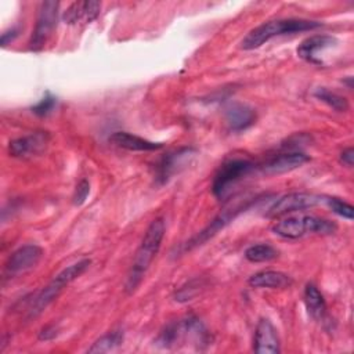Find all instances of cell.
I'll return each instance as SVG.
<instances>
[{"label":"cell","mask_w":354,"mask_h":354,"mask_svg":"<svg viewBox=\"0 0 354 354\" xmlns=\"http://www.w3.org/2000/svg\"><path fill=\"white\" fill-rule=\"evenodd\" d=\"M163 236H165V221L162 217H158L152 220L151 224L148 225L142 236V241L136 252L131 270L126 282V290L129 293L134 292L138 283L141 282L148 267L151 266L152 260L155 259V256L160 249Z\"/></svg>","instance_id":"obj_1"},{"label":"cell","mask_w":354,"mask_h":354,"mask_svg":"<svg viewBox=\"0 0 354 354\" xmlns=\"http://www.w3.org/2000/svg\"><path fill=\"white\" fill-rule=\"evenodd\" d=\"M322 24L318 21L303 18H279L263 22L252 29L241 41V48L254 50L266 44L268 40L282 35H293L299 32H307L319 28Z\"/></svg>","instance_id":"obj_2"},{"label":"cell","mask_w":354,"mask_h":354,"mask_svg":"<svg viewBox=\"0 0 354 354\" xmlns=\"http://www.w3.org/2000/svg\"><path fill=\"white\" fill-rule=\"evenodd\" d=\"M271 231L285 239H299L306 235L335 234L337 231V224L332 220L313 214H296L274 223Z\"/></svg>","instance_id":"obj_3"},{"label":"cell","mask_w":354,"mask_h":354,"mask_svg":"<svg viewBox=\"0 0 354 354\" xmlns=\"http://www.w3.org/2000/svg\"><path fill=\"white\" fill-rule=\"evenodd\" d=\"M90 259H82L64 268L61 272H58L32 301L28 318H36L39 314H41L43 310H46V307L50 306L58 297L64 288L73 282L76 278H79L90 267Z\"/></svg>","instance_id":"obj_4"},{"label":"cell","mask_w":354,"mask_h":354,"mask_svg":"<svg viewBox=\"0 0 354 354\" xmlns=\"http://www.w3.org/2000/svg\"><path fill=\"white\" fill-rule=\"evenodd\" d=\"M254 167L256 165L245 158L227 159L221 163V166L214 174L212 183L213 195L218 199H223L230 192V188L241 178L248 176L250 171H253Z\"/></svg>","instance_id":"obj_5"},{"label":"cell","mask_w":354,"mask_h":354,"mask_svg":"<svg viewBox=\"0 0 354 354\" xmlns=\"http://www.w3.org/2000/svg\"><path fill=\"white\" fill-rule=\"evenodd\" d=\"M58 7V1H43L40 4L36 25L29 40V48L32 51H40L53 35L57 26Z\"/></svg>","instance_id":"obj_6"},{"label":"cell","mask_w":354,"mask_h":354,"mask_svg":"<svg viewBox=\"0 0 354 354\" xmlns=\"http://www.w3.org/2000/svg\"><path fill=\"white\" fill-rule=\"evenodd\" d=\"M324 202V196L313 192H289L278 198L266 212L267 217L277 218L295 212L311 209Z\"/></svg>","instance_id":"obj_7"},{"label":"cell","mask_w":354,"mask_h":354,"mask_svg":"<svg viewBox=\"0 0 354 354\" xmlns=\"http://www.w3.org/2000/svg\"><path fill=\"white\" fill-rule=\"evenodd\" d=\"M195 149L191 147H184L163 155L155 165V181L162 185L167 183L176 173L181 171L189 160L194 158Z\"/></svg>","instance_id":"obj_8"},{"label":"cell","mask_w":354,"mask_h":354,"mask_svg":"<svg viewBox=\"0 0 354 354\" xmlns=\"http://www.w3.org/2000/svg\"><path fill=\"white\" fill-rule=\"evenodd\" d=\"M48 131H33L30 134L14 138L8 142V153L12 158L26 159L44 152L50 142Z\"/></svg>","instance_id":"obj_9"},{"label":"cell","mask_w":354,"mask_h":354,"mask_svg":"<svg viewBox=\"0 0 354 354\" xmlns=\"http://www.w3.org/2000/svg\"><path fill=\"white\" fill-rule=\"evenodd\" d=\"M41 257H43V249L40 246L35 243L24 245L8 256L4 264L6 274L10 277L24 274L32 270L35 266H37Z\"/></svg>","instance_id":"obj_10"},{"label":"cell","mask_w":354,"mask_h":354,"mask_svg":"<svg viewBox=\"0 0 354 354\" xmlns=\"http://www.w3.org/2000/svg\"><path fill=\"white\" fill-rule=\"evenodd\" d=\"M249 205H239V206H232V207H227L224 209L221 213H218L209 225H206L202 231H199L196 235H194L189 241H187L183 246V250H189L192 248H196L202 243H205L206 241H209L212 236H214L220 230H223L230 221H232V218L241 213L242 210H245Z\"/></svg>","instance_id":"obj_11"},{"label":"cell","mask_w":354,"mask_h":354,"mask_svg":"<svg viewBox=\"0 0 354 354\" xmlns=\"http://www.w3.org/2000/svg\"><path fill=\"white\" fill-rule=\"evenodd\" d=\"M310 160V156L300 151H289L283 153L274 155L263 162L259 167L266 174H282L292 171Z\"/></svg>","instance_id":"obj_12"},{"label":"cell","mask_w":354,"mask_h":354,"mask_svg":"<svg viewBox=\"0 0 354 354\" xmlns=\"http://www.w3.org/2000/svg\"><path fill=\"white\" fill-rule=\"evenodd\" d=\"M253 350L259 354H278L281 351L278 332L267 318H261L256 325Z\"/></svg>","instance_id":"obj_13"},{"label":"cell","mask_w":354,"mask_h":354,"mask_svg":"<svg viewBox=\"0 0 354 354\" xmlns=\"http://www.w3.org/2000/svg\"><path fill=\"white\" fill-rule=\"evenodd\" d=\"M337 43V40L333 37V36H329V35H313L307 39H304L296 53L297 55L310 62V64H315V65H319L321 64V59L318 58V54L326 48H330L333 47L335 44Z\"/></svg>","instance_id":"obj_14"},{"label":"cell","mask_w":354,"mask_h":354,"mask_svg":"<svg viewBox=\"0 0 354 354\" xmlns=\"http://www.w3.org/2000/svg\"><path fill=\"white\" fill-rule=\"evenodd\" d=\"M256 111L242 102H234L225 109V123L231 131L239 133L256 123Z\"/></svg>","instance_id":"obj_15"},{"label":"cell","mask_w":354,"mask_h":354,"mask_svg":"<svg viewBox=\"0 0 354 354\" xmlns=\"http://www.w3.org/2000/svg\"><path fill=\"white\" fill-rule=\"evenodd\" d=\"M100 10V1H75L62 12L61 18L68 25H76L80 22L90 24L98 17Z\"/></svg>","instance_id":"obj_16"},{"label":"cell","mask_w":354,"mask_h":354,"mask_svg":"<svg viewBox=\"0 0 354 354\" xmlns=\"http://www.w3.org/2000/svg\"><path fill=\"white\" fill-rule=\"evenodd\" d=\"M109 142L113 145L127 149V151H136V152H144V151H156L163 147L160 142H153L147 138L138 137L136 134L127 133V131H115L109 136Z\"/></svg>","instance_id":"obj_17"},{"label":"cell","mask_w":354,"mask_h":354,"mask_svg":"<svg viewBox=\"0 0 354 354\" xmlns=\"http://www.w3.org/2000/svg\"><path fill=\"white\" fill-rule=\"evenodd\" d=\"M248 283L252 288H268V289H282L289 288L293 283L292 277L282 271L275 270H264L254 272L252 277H249Z\"/></svg>","instance_id":"obj_18"},{"label":"cell","mask_w":354,"mask_h":354,"mask_svg":"<svg viewBox=\"0 0 354 354\" xmlns=\"http://www.w3.org/2000/svg\"><path fill=\"white\" fill-rule=\"evenodd\" d=\"M303 299H304V304L307 308V313L310 314V317H313L315 321H325L326 319V301L322 296V293L319 292V289L308 282L304 286V293H303Z\"/></svg>","instance_id":"obj_19"},{"label":"cell","mask_w":354,"mask_h":354,"mask_svg":"<svg viewBox=\"0 0 354 354\" xmlns=\"http://www.w3.org/2000/svg\"><path fill=\"white\" fill-rule=\"evenodd\" d=\"M278 257V250L268 243L252 245L245 250V259L250 263H266Z\"/></svg>","instance_id":"obj_20"},{"label":"cell","mask_w":354,"mask_h":354,"mask_svg":"<svg viewBox=\"0 0 354 354\" xmlns=\"http://www.w3.org/2000/svg\"><path fill=\"white\" fill-rule=\"evenodd\" d=\"M123 342V333L120 330H112L101 337H98L91 347H88L87 353H108L119 347Z\"/></svg>","instance_id":"obj_21"},{"label":"cell","mask_w":354,"mask_h":354,"mask_svg":"<svg viewBox=\"0 0 354 354\" xmlns=\"http://www.w3.org/2000/svg\"><path fill=\"white\" fill-rule=\"evenodd\" d=\"M314 95H315L319 101L325 102L328 106H330L332 109H335V111H337V112H346V111H348V108H350L348 101H347L343 95H339V94H336V93L328 90L326 87H319V88H317L315 93H314Z\"/></svg>","instance_id":"obj_22"},{"label":"cell","mask_w":354,"mask_h":354,"mask_svg":"<svg viewBox=\"0 0 354 354\" xmlns=\"http://www.w3.org/2000/svg\"><path fill=\"white\" fill-rule=\"evenodd\" d=\"M203 288V281L199 278H194L188 282H185L184 285H181L176 293H174V300L180 301V303H185L192 300L195 296L199 295V292Z\"/></svg>","instance_id":"obj_23"},{"label":"cell","mask_w":354,"mask_h":354,"mask_svg":"<svg viewBox=\"0 0 354 354\" xmlns=\"http://www.w3.org/2000/svg\"><path fill=\"white\" fill-rule=\"evenodd\" d=\"M58 104V100L54 94H51L50 91H46L44 95L30 108L32 113L39 116V118H46L48 116L57 106Z\"/></svg>","instance_id":"obj_24"},{"label":"cell","mask_w":354,"mask_h":354,"mask_svg":"<svg viewBox=\"0 0 354 354\" xmlns=\"http://www.w3.org/2000/svg\"><path fill=\"white\" fill-rule=\"evenodd\" d=\"M324 202L337 216H340L346 220H353L354 218V207L350 203H347L346 201H343L340 198H336V196H324Z\"/></svg>","instance_id":"obj_25"},{"label":"cell","mask_w":354,"mask_h":354,"mask_svg":"<svg viewBox=\"0 0 354 354\" xmlns=\"http://www.w3.org/2000/svg\"><path fill=\"white\" fill-rule=\"evenodd\" d=\"M90 194V183L86 178H82L77 184L76 188L73 191V196H72V202L75 206H80L86 202L87 196Z\"/></svg>","instance_id":"obj_26"},{"label":"cell","mask_w":354,"mask_h":354,"mask_svg":"<svg viewBox=\"0 0 354 354\" xmlns=\"http://www.w3.org/2000/svg\"><path fill=\"white\" fill-rule=\"evenodd\" d=\"M339 160H340L342 165H344L347 167H353V163H354V149H353V147H348V148L343 149L340 152Z\"/></svg>","instance_id":"obj_27"},{"label":"cell","mask_w":354,"mask_h":354,"mask_svg":"<svg viewBox=\"0 0 354 354\" xmlns=\"http://www.w3.org/2000/svg\"><path fill=\"white\" fill-rule=\"evenodd\" d=\"M57 333H58V329H57L55 325H46V326L41 328V330L39 332V339L47 342V340L54 339V337L57 336Z\"/></svg>","instance_id":"obj_28"},{"label":"cell","mask_w":354,"mask_h":354,"mask_svg":"<svg viewBox=\"0 0 354 354\" xmlns=\"http://www.w3.org/2000/svg\"><path fill=\"white\" fill-rule=\"evenodd\" d=\"M19 33V29L18 28H11L10 30H6L1 33V37H0V41H1V46L6 47L10 41H12Z\"/></svg>","instance_id":"obj_29"}]
</instances>
